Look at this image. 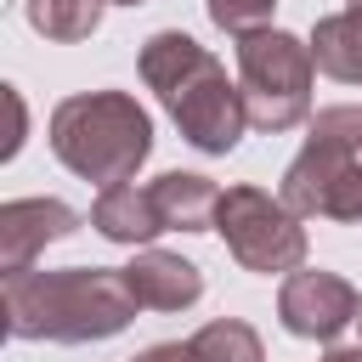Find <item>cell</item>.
Returning a JSON list of instances; mask_svg holds the SVG:
<instances>
[{
	"instance_id": "cell-1",
	"label": "cell",
	"mask_w": 362,
	"mask_h": 362,
	"mask_svg": "<svg viewBox=\"0 0 362 362\" xmlns=\"http://www.w3.org/2000/svg\"><path fill=\"white\" fill-rule=\"evenodd\" d=\"M6 334L11 339H51V345H90L113 339L136 322V294L124 266H62V272H11L0 288Z\"/></svg>"
},
{
	"instance_id": "cell-2",
	"label": "cell",
	"mask_w": 362,
	"mask_h": 362,
	"mask_svg": "<svg viewBox=\"0 0 362 362\" xmlns=\"http://www.w3.org/2000/svg\"><path fill=\"white\" fill-rule=\"evenodd\" d=\"M141 79H147V90L164 102V113L175 119V130H181L198 153L226 158V153L243 141V130H249L243 90L226 79L221 57L204 51L192 34L158 28V34L141 45Z\"/></svg>"
},
{
	"instance_id": "cell-3",
	"label": "cell",
	"mask_w": 362,
	"mask_h": 362,
	"mask_svg": "<svg viewBox=\"0 0 362 362\" xmlns=\"http://www.w3.org/2000/svg\"><path fill=\"white\" fill-rule=\"evenodd\" d=\"M51 153L79 181L107 192L124 187L153 153V119L130 90H79L51 107Z\"/></svg>"
},
{
	"instance_id": "cell-4",
	"label": "cell",
	"mask_w": 362,
	"mask_h": 362,
	"mask_svg": "<svg viewBox=\"0 0 362 362\" xmlns=\"http://www.w3.org/2000/svg\"><path fill=\"white\" fill-rule=\"evenodd\" d=\"M277 198L300 221H362V107L339 102L311 119V136L288 158Z\"/></svg>"
},
{
	"instance_id": "cell-5",
	"label": "cell",
	"mask_w": 362,
	"mask_h": 362,
	"mask_svg": "<svg viewBox=\"0 0 362 362\" xmlns=\"http://www.w3.org/2000/svg\"><path fill=\"white\" fill-rule=\"evenodd\" d=\"M311 45L294 40L288 28H255L238 34V90H243V113L255 130L283 136L294 124L311 119Z\"/></svg>"
},
{
	"instance_id": "cell-6",
	"label": "cell",
	"mask_w": 362,
	"mask_h": 362,
	"mask_svg": "<svg viewBox=\"0 0 362 362\" xmlns=\"http://www.w3.org/2000/svg\"><path fill=\"white\" fill-rule=\"evenodd\" d=\"M215 232H221L226 255H232L243 272H255V277L300 272V266H305V249H311L300 215H294L283 198H272V192H260V187H249V181H238V187L221 192Z\"/></svg>"
},
{
	"instance_id": "cell-7",
	"label": "cell",
	"mask_w": 362,
	"mask_h": 362,
	"mask_svg": "<svg viewBox=\"0 0 362 362\" xmlns=\"http://www.w3.org/2000/svg\"><path fill=\"white\" fill-rule=\"evenodd\" d=\"M356 311H362V294L339 272H322V266H300L277 288V317H283V328L294 339L334 345L345 328H356Z\"/></svg>"
},
{
	"instance_id": "cell-8",
	"label": "cell",
	"mask_w": 362,
	"mask_h": 362,
	"mask_svg": "<svg viewBox=\"0 0 362 362\" xmlns=\"http://www.w3.org/2000/svg\"><path fill=\"white\" fill-rule=\"evenodd\" d=\"M79 232V209L62 198H11L0 204V272H28L45 243H62Z\"/></svg>"
},
{
	"instance_id": "cell-9",
	"label": "cell",
	"mask_w": 362,
	"mask_h": 362,
	"mask_svg": "<svg viewBox=\"0 0 362 362\" xmlns=\"http://www.w3.org/2000/svg\"><path fill=\"white\" fill-rule=\"evenodd\" d=\"M124 283L141 311H187L204 300V272L170 249H153V243L136 249V260L124 266Z\"/></svg>"
},
{
	"instance_id": "cell-10",
	"label": "cell",
	"mask_w": 362,
	"mask_h": 362,
	"mask_svg": "<svg viewBox=\"0 0 362 362\" xmlns=\"http://www.w3.org/2000/svg\"><path fill=\"white\" fill-rule=\"evenodd\" d=\"M147 192H153V204H158L164 232H215L221 187H215L209 175H192V170H164Z\"/></svg>"
},
{
	"instance_id": "cell-11",
	"label": "cell",
	"mask_w": 362,
	"mask_h": 362,
	"mask_svg": "<svg viewBox=\"0 0 362 362\" xmlns=\"http://www.w3.org/2000/svg\"><path fill=\"white\" fill-rule=\"evenodd\" d=\"M90 226H96L107 243H124V249H136V243L147 249V243L164 232L153 192H147V187H136V181L96 192V204H90Z\"/></svg>"
},
{
	"instance_id": "cell-12",
	"label": "cell",
	"mask_w": 362,
	"mask_h": 362,
	"mask_svg": "<svg viewBox=\"0 0 362 362\" xmlns=\"http://www.w3.org/2000/svg\"><path fill=\"white\" fill-rule=\"evenodd\" d=\"M305 45H311L317 74H328L339 85H362V11L356 6H345L334 17H317Z\"/></svg>"
},
{
	"instance_id": "cell-13",
	"label": "cell",
	"mask_w": 362,
	"mask_h": 362,
	"mask_svg": "<svg viewBox=\"0 0 362 362\" xmlns=\"http://www.w3.org/2000/svg\"><path fill=\"white\" fill-rule=\"evenodd\" d=\"M187 351H192V362H266V345H260V334H255L243 317H215V322H204V328L187 339Z\"/></svg>"
},
{
	"instance_id": "cell-14",
	"label": "cell",
	"mask_w": 362,
	"mask_h": 362,
	"mask_svg": "<svg viewBox=\"0 0 362 362\" xmlns=\"http://www.w3.org/2000/svg\"><path fill=\"white\" fill-rule=\"evenodd\" d=\"M102 6L107 0H28V23H34V34H45L57 45H74V40L96 34Z\"/></svg>"
},
{
	"instance_id": "cell-15",
	"label": "cell",
	"mask_w": 362,
	"mask_h": 362,
	"mask_svg": "<svg viewBox=\"0 0 362 362\" xmlns=\"http://www.w3.org/2000/svg\"><path fill=\"white\" fill-rule=\"evenodd\" d=\"M272 11H277V0H209V23L226 28V34L272 28Z\"/></svg>"
},
{
	"instance_id": "cell-16",
	"label": "cell",
	"mask_w": 362,
	"mask_h": 362,
	"mask_svg": "<svg viewBox=\"0 0 362 362\" xmlns=\"http://www.w3.org/2000/svg\"><path fill=\"white\" fill-rule=\"evenodd\" d=\"M6 107H11V136H6V147H0V158H17V147H23V136H28V107H23V96L6 85Z\"/></svg>"
},
{
	"instance_id": "cell-17",
	"label": "cell",
	"mask_w": 362,
	"mask_h": 362,
	"mask_svg": "<svg viewBox=\"0 0 362 362\" xmlns=\"http://www.w3.org/2000/svg\"><path fill=\"white\" fill-rule=\"evenodd\" d=\"M317 362H362V339H351V345H328Z\"/></svg>"
},
{
	"instance_id": "cell-18",
	"label": "cell",
	"mask_w": 362,
	"mask_h": 362,
	"mask_svg": "<svg viewBox=\"0 0 362 362\" xmlns=\"http://www.w3.org/2000/svg\"><path fill=\"white\" fill-rule=\"evenodd\" d=\"M107 6H147V0H107Z\"/></svg>"
},
{
	"instance_id": "cell-19",
	"label": "cell",
	"mask_w": 362,
	"mask_h": 362,
	"mask_svg": "<svg viewBox=\"0 0 362 362\" xmlns=\"http://www.w3.org/2000/svg\"><path fill=\"white\" fill-rule=\"evenodd\" d=\"M356 339H362V311H356Z\"/></svg>"
},
{
	"instance_id": "cell-20",
	"label": "cell",
	"mask_w": 362,
	"mask_h": 362,
	"mask_svg": "<svg viewBox=\"0 0 362 362\" xmlns=\"http://www.w3.org/2000/svg\"><path fill=\"white\" fill-rule=\"evenodd\" d=\"M351 6H356V11H362V0H351Z\"/></svg>"
}]
</instances>
